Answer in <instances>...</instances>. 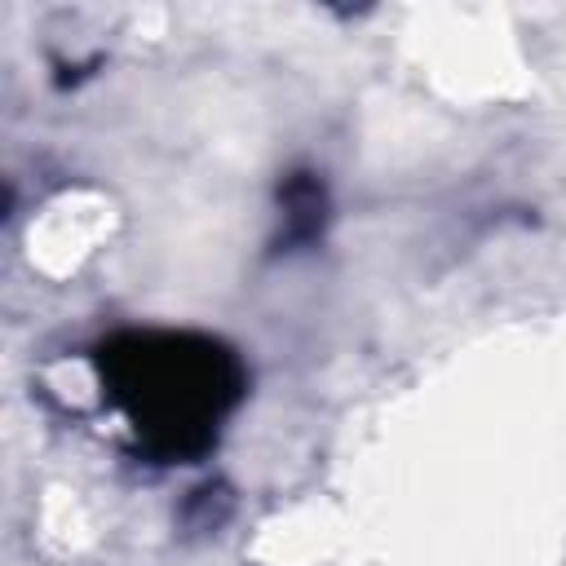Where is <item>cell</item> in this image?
Wrapping results in <instances>:
<instances>
[{"label": "cell", "mask_w": 566, "mask_h": 566, "mask_svg": "<svg viewBox=\"0 0 566 566\" xmlns=\"http://www.w3.org/2000/svg\"><path fill=\"white\" fill-rule=\"evenodd\" d=\"M106 398L159 460L203 455L243 398V363L212 336L124 332L97 349Z\"/></svg>", "instance_id": "obj_1"}, {"label": "cell", "mask_w": 566, "mask_h": 566, "mask_svg": "<svg viewBox=\"0 0 566 566\" xmlns=\"http://www.w3.org/2000/svg\"><path fill=\"white\" fill-rule=\"evenodd\" d=\"M279 208H283V239L292 248L314 243L327 226V190L314 172H292L279 186Z\"/></svg>", "instance_id": "obj_2"}, {"label": "cell", "mask_w": 566, "mask_h": 566, "mask_svg": "<svg viewBox=\"0 0 566 566\" xmlns=\"http://www.w3.org/2000/svg\"><path fill=\"white\" fill-rule=\"evenodd\" d=\"M230 513V491L221 482H203L199 491H190V504H186V526L195 531H212L221 526Z\"/></svg>", "instance_id": "obj_3"}]
</instances>
